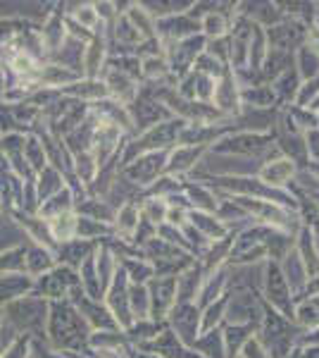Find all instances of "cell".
<instances>
[{"mask_svg":"<svg viewBox=\"0 0 319 358\" xmlns=\"http://www.w3.org/2000/svg\"><path fill=\"white\" fill-rule=\"evenodd\" d=\"M293 165L286 163V160H279L276 165H272L269 170H265V179H269L272 184H281L286 177H291Z\"/></svg>","mask_w":319,"mask_h":358,"instance_id":"obj_1","label":"cell"}]
</instances>
